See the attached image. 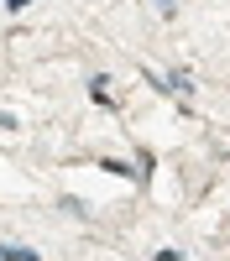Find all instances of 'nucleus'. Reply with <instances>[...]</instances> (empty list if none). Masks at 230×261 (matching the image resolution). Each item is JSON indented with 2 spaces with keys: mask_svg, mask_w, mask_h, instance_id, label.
I'll use <instances>...</instances> for the list:
<instances>
[{
  "mask_svg": "<svg viewBox=\"0 0 230 261\" xmlns=\"http://www.w3.org/2000/svg\"><path fill=\"white\" fill-rule=\"evenodd\" d=\"M6 261H37V256H27V251H0Z\"/></svg>",
  "mask_w": 230,
  "mask_h": 261,
  "instance_id": "1",
  "label": "nucleus"
},
{
  "mask_svg": "<svg viewBox=\"0 0 230 261\" xmlns=\"http://www.w3.org/2000/svg\"><path fill=\"white\" fill-rule=\"evenodd\" d=\"M6 6H11V11H27V6H32V0H6Z\"/></svg>",
  "mask_w": 230,
  "mask_h": 261,
  "instance_id": "2",
  "label": "nucleus"
}]
</instances>
